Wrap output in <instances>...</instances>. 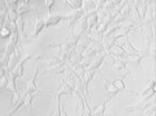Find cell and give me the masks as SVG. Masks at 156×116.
I'll list each match as a JSON object with an SVG mask.
<instances>
[{
    "label": "cell",
    "instance_id": "cell-1",
    "mask_svg": "<svg viewBox=\"0 0 156 116\" xmlns=\"http://www.w3.org/2000/svg\"><path fill=\"white\" fill-rule=\"evenodd\" d=\"M16 11L18 13V16H21L23 13L28 11V2L25 1H17L16 5Z\"/></svg>",
    "mask_w": 156,
    "mask_h": 116
},
{
    "label": "cell",
    "instance_id": "cell-2",
    "mask_svg": "<svg viewBox=\"0 0 156 116\" xmlns=\"http://www.w3.org/2000/svg\"><path fill=\"white\" fill-rule=\"evenodd\" d=\"M11 36V30L8 26H2L0 27V39H3V40H7V39L10 38Z\"/></svg>",
    "mask_w": 156,
    "mask_h": 116
},
{
    "label": "cell",
    "instance_id": "cell-3",
    "mask_svg": "<svg viewBox=\"0 0 156 116\" xmlns=\"http://www.w3.org/2000/svg\"><path fill=\"white\" fill-rule=\"evenodd\" d=\"M6 74H7L6 69H5V67H3V65L0 63V79H1L3 76H6Z\"/></svg>",
    "mask_w": 156,
    "mask_h": 116
},
{
    "label": "cell",
    "instance_id": "cell-4",
    "mask_svg": "<svg viewBox=\"0 0 156 116\" xmlns=\"http://www.w3.org/2000/svg\"><path fill=\"white\" fill-rule=\"evenodd\" d=\"M42 27H44V24H42L41 21L37 24V25H36V30H35V34H36V35H37V34H39V31L42 29Z\"/></svg>",
    "mask_w": 156,
    "mask_h": 116
}]
</instances>
